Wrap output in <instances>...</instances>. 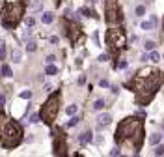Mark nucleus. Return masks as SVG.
Wrapping results in <instances>:
<instances>
[{
	"label": "nucleus",
	"instance_id": "obj_10",
	"mask_svg": "<svg viewBox=\"0 0 164 157\" xmlns=\"http://www.w3.org/2000/svg\"><path fill=\"white\" fill-rule=\"evenodd\" d=\"M110 122H112V116H110V114H101V116L97 118V125H99V127H106Z\"/></svg>",
	"mask_w": 164,
	"mask_h": 157
},
{
	"label": "nucleus",
	"instance_id": "obj_12",
	"mask_svg": "<svg viewBox=\"0 0 164 157\" xmlns=\"http://www.w3.org/2000/svg\"><path fill=\"white\" fill-rule=\"evenodd\" d=\"M155 25H157V17L153 15V17H151L149 21H144V22H142V28H144V30H151V28H153Z\"/></svg>",
	"mask_w": 164,
	"mask_h": 157
},
{
	"label": "nucleus",
	"instance_id": "obj_8",
	"mask_svg": "<svg viewBox=\"0 0 164 157\" xmlns=\"http://www.w3.org/2000/svg\"><path fill=\"white\" fill-rule=\"evenodd\" d=\"M67 37H69V41L71 43H77L78 41V37L82 36V30H80V26H78V22H71V21H67Z\"/></svg>",
	"mask_w": 164,
	"mask_h": 157
},
{
	"label": "nucleus",
	"instance_id": "obj_14",
	"mask_svg": "<svg viewBox=\"0 0 164 157\" xmlns=\"http://www.w3.org/2000/svg\"><path fill=\"white\" fill-rule=\"evenodd\" d=\"M21 58H22V53H21L19 49H15V51H11V60H13L15 64H19V62H21Z\"/></svg>",
	"mask_w": 164,
	"mask_h": 157
},
{
	"label": "nucleus",
	"instance_id": "obj_20",
	"mask_svg": "<svg viewBox=\"0 0 164 157\" xmlns=\"http://www.w3.org/2000/svg\"><path fill=\"white\" fill-rule=\"evenodd\" d=\"M103 107H105V101L103 99H97L95 103H93V108H95V110H101Z\"/></svg>",
	"mask_w": 164,
	"mask_h": 157
},
{
	"label": "nucleus",
	"instance_id": "obj_9",
	"mask_svg": "<svg viewBox=\"0 0 164 157\" xmlns=\"http://www.w3.org/2000/svg\"><path fill=\"white\" fill-rule=\"evenodd\" d=\"M67 144H65V135L60 131V133H56V139H54V153L56 155H65L67 151Z\"/></svg>",
	"mask_w": 164,
	"mask_h": 157
},
{
	"label": "nucleus",
	"instance_id": "obj_37",
	"mask_svg": "<svg viewBox=\"0 0 164 157\" xmlns=\"http://www.w3.org/2000/svg\"><path fill=\"white\" fill-rule=\"evenodd\" d=\"M2 120H4V114H2V110H0V124H2Z\"/></svg>",
	"mask_w": 164,
	"mask_h": 157
},
{
	"label": "nucleus",
	"instance_id": "obj_4",
	"mask_svg": "<svg viewBox=\"0 0 164 157\" xmlns=\"http://www.w3.org/2000/svg\"><path fill=\"white\" fill-rule=\"evenodd\" d=\"M22 140V127L17 124V122H8L2 129V135H0V144H2V148H15L19 146Z\"/></svg>",
	"mask_w": 164,
	"mask_h": 157
},
{
	"label": "nucleus",
	"instance_id": "obj_15",
	"mask_svg": "<svg viewBox=\"0 0 164 157\" xmlns=\"http://www.w3.org/2000/svg\"><path fill=\"white\" fill-rule=\"evenodd\" d=\"M4 58H6V41L0 39V60H4Z\"/></svg>",
	"mask_w": 164,
	"mask_h": 157
},
{
	"label": "nucleus",
	"instance_id": "obj_2",
	"mask_svg": "<svg viewBox=\"0 0 164 157\" xmlns=\"http://www.w3.org/2000/svg\"><path fill=\"white\" fill-rule=\"evenodd\" d=\"M116 142L118 144H132L136 150L142 148L144 142V122L140 118H125L116 129Z\"/></svg>",
	"mask_w": 164,
	"mask_h": 157
},
{
	"label": "nucleus",
	"instance_id": "obj_17",
	"mask_svg": "<svg viewBox=\"0 0 164 157\" xmlns=\"http://www.w3.org/2000/svg\"><path fill=\"white\" fill-rule=\"evenodd\" d=\"M160 139H162V135H151V137H149V144H158L160 142Z\"/></svg>",
	"mask_w": 164,
	"mask_h": 157
},
{
	"label": "nucleus",
	"instance_id": "obj_23",
	"mask_svg": "<svg viewBox=\"0 0 164 157\" xmlns=\"http://www.w3.org/2000/svg\"><path fill=\"white\" fill-rule=\"evenodd\" d=\"M2 75H4V77H11V69H10V65H4V67H2Z\"/></svg>",
	"mask_w": 164,
	"mask_h": 157
},
{
	"label": "nucleus",
	"instance_id": "obj_32",
	"mask_svg": "<svg viewBox=\"0 0 164 157\" xmlns=\"http://www.w3.org/2000/svg\"><path fill=\"white\" fill-rule=\"evenodd\" d=\"M54 60H56V56H52V54H51V56H47V64H52Z\"/></svg>",
	"mask_w": 164,
	"mask_h": 157
},
{
	"label": "nucleus",
	"instance_id": "obj_1",
	"mask_svg": "<svg viewBox=\"0 0 164 157\" xmlns=\"http://www.w3.org/2000/svg\"><path fill=\"white\" fill-rule=\"evenodd\" d=\"M132 86L136 90V103L147 105L160 86V73L157 69H142L132 79Z\"/></svg>",
	"mask_w": 164,
	"mask_h": 157
},
{
	"label": "nucleus",
	"instance_id": "obj_24",
	"mask_svg": "<svg viewBox=\"0 0 164 157\" xmlns=\"http://www.w3.org/2000/svg\"><path fill=\"white\" fill-rule=\"evenodd\" d=\"M21 97L22 99H30L32 97V92H30V90H25V92H21Z\"/></svg>",
	"mask_w": 164,
	"mask_h": 157
},
{
	"label": "nucleus",
	"instance_id": "obj_11",
	"mask_svg": "<svg viewBox=\"0 0 164 157\" xmlns=\"http://www.w3.org/2000/svg\"><path fill=\"white\" fill-rule=\"evenodd\" d=\"M52 21H54V13L52 11H45L41 15V22H43V25H51Z\"/></svg>",
	"mask_w": 164,
	"mask_h": 157
},
{
	"label": "nucleus",
	"instance_id": "obj_28",
	"mask_svg": "<svg viewBox=\"0 0 164 157\" xmlns=\"http://www.w3.org/2000/svg\"><path fill=\"white\" fill-rule=\"evenodd\" d=\"M80 13H82V15H86V17H90V15H91V11H90L88 8H80Z\"/></svg>",
	"mask_w": 164,
	"mask_h": 157
},
{
	"label": "nucleus",
	"instance_id": "obj_27",
	"mask_svg": "<svg viewBox=\"0 0 164 157\" xmlns=\"http://www.w3.org/2000/svg\"><path fill=\"white\" fill-rule=\"evenodd\" d=\"M155 155H164V146H157L155 148Z\"/></svg>",
	"mask_w": 164,
	"mask_h": 157
},
{
	"label": "nucleus",
	"instance_id": "obj_5",
	"mask_svg": "<svg viewBox=\"0 0 164 157\" xmlns=\"http://www.w3.org/2000/svg\"><path fill=\"white\" fill-rule=\"evenodd\" d=\"M58 110H60V94H52L49 99L45 101L39 118H41L45 124H52L54 118L58 116Z\"/></svg>",
	"mask_w": 164,
	"mask_h": 157
},
{
	"label": "nucleus",
	"instance_id": "obj_19",
	"mask_svg": "<svg viewBox=\"0 0 164 157\" xmlns=\"http://www.w3.org/2000/svg\"><path fill=\"white\" fill-rule=\"evenodd\" d=\"M65 112H67V114H69V116H73V114H75V112H77V105H69V107L65 108Z\"/></svg>",
	"mask_w": 164,
	"mask_h": 157
},
{
	"label": "nucleus",
	"instance_id": "obj_36",
	"mask_svg": "<svg viewBox=\"0 0 164 157\" xmlns=\"http://www.w3.org/2000/svg\"><path fill=\"white\" fill-rule=\"evenodd\" d=\"M4 101H6V97H4V96H0V105H2Z\"/></svg>",
	"mask_w": 164,
	"mask_h": 157
},
{
	"label": "nucleus",
	"instance_id": "obj_6",
	"mask_svg": "<svg viewBox=\"0 0 164 157\" xmlns=\"http://www.w3.org/2000/svg\"><path fill=\"white\" fill-rule=\"evenodd\" d=\"M125 41H127V37H125V32L121 28H110L106 32V45H110L116 53L125 45Z\"/></svg>",
	"mask_w": 164,
	"mask_h": 157
},
{
	"label": "nucleus",
	"instance_id": "obj_21",
	"mask_svg": "<svg viewBox=\"0 0 164 157\" xmlns=\"http://www.w3.org/2000/svg\"><path fill=\"white\" fill-rule=\"evenodd\" d=\"M144 47H146V51H153V49L157 47V43H155V41H146Z\"/></svg>",
	"mask_w": 164,
	"mask_h": 157
},
{
	"label": "nucleus",
	"instance_id": "obj_3",
	"mask_svg": "<svg viewBox=\"0 0 164 157\" xmlns=\"http://www.w3.org/2000/svg\"><path fill=\"white\" fill-rule=\"evenodd\" d=\"M22 11H25V2H21V0H15V2H10L2 8V26L11 30L19 25V21L22 17Z\"/></svg>",
	"mask_w": 164,
	"mask_h": 157
},
{
	"label": "nucleus",
	"instance_id": "obj_38",
	"mask_svg": "<svg viewBox=\"0 0 164 157\" xmlns=\"http://www.w3.org/2000/svg\"><path fill=\"white\" fill-rule=\"evenodd\" d=\"M54 2H56V6H58V4H60V2H62V0H54Z\"/></svg>",
	"mask_w": 164,
	"mask_h": 157
},
{
	"label": "nucleus",
	"instance_id": "obj_16",
	"mask_svg": "<svg viewBox=\"0 0 164 157\" xmlns=\"http://www.w3.org/2000/svg\"><path fill=\"white\" fill-rule=\"evenodd\" d=\"M45 73H47V75H56V73H58V69H56V65L49 64V65H47V69H45Z\"/></svg>",
	"mask_w": 164,
	"mask_h": 157
},
{
	"label": "nucleus",
	"instance_id": "obj_25",
	"mask_svg": "<svg viewBox=\"0 0 164 157\" xmlns=\"http://www.w3.org/2000/svg\"><path fill=\"white\" fill-rule=\"evenodd\" d=\"M26 49H28V51H30V53H34V51H36V49H37V45H36V43H34V41H28V45H26Z\"/></svg>",
	"mask_w": 164,
	"mask_h": 157
},
{
	"label": "nucleus",
	"instance_id": "obj_35",
	"mask_svg": "<svg viewBox=\"0 0 164 157\" xmlns=\"http://www.w3.org/2000/svg\"><path fill=\"white\" fill-rule=\"evenodd\" d=\"M120 153H121L120 150H112V151H110V155H120Z\"/></svg>",
	"mask_w": 164,
	"mask_h": 157
},
{
	"label": "nucleus",
	"instance_id": "obj_31",
	"mask_svg": "<svg viewBox=\"0 0 164 157\" xmlns=\"http://www.w3.org/2000/svg\"><path fill=\"white\" fill-rule=\"evenodd\" d=\"M30 122H32V124H37V122H39V116H37V114H32V116H30Z\"/></svg>",
	"mask_w": 164,
	"mask_h": 157
},
{
	"label": "nucleus",
	"instance_id": "obj_33",
	"mask_svg": "<svg viewBox=\"0 0 164 157\" xmlns=\"http://www.w3.org/2000/svg\"><path fill=\"white\" fill-rule=\"evenodd\" d=\"M116 67H121V69H125V67H127V62H120V64H116Z\"/></svg>",
	"mask_w": 164,
	"mask_h": 157
},
{
	"label": "nucleus",
	"instance_id": "obj_13",
	"mask_svg": "<svg viewBox=\"0 0 164 157\" xmlns=\"http://www.w3.org/2000/svg\"><path fill=\"white\" fill-rule=\"evenodd\" d=\"M93 140V135H91V131H86V133H82V137H80V142L82 144H86V142H91Z\"/></svg>",
	"mask_w": 164,
	"mask_h": 157
},
{
	"label": "nucleus",
	"instance_id": "obj_29",
	"mask_svg": "<svg viewBox=\"0 0 164 157\" xmlns=\"http://www.w3.org/2000/svg\"><path fill=\"white\" fill-rule=\"evenodd\" d=\"M34 25H36V21H34L32 17H28V19H26V26H30V28H32Z\"/></svg>",
	"mask_w": 164,
	"mask_h": 157
},
{
	"label": "nucleus",
	"instance_id": "obj_30",
	"mask_svg": "<svg viewBox=\"0 0 164 157\" xmlns=\"http://www.w3.org/2000/svg\"><path fill=\"white\" fill-rule=\"evenodd\" d=\"M32 8L34 10H41V0H36V2L32 4Z\"/></svg>",
	"mask_w": 164,
	"mask_h": 157
},
{
	"label": "nucleus",
	"instance_id": "obj_22",
	"mask_svg": "<svg viewBox=\"0 0 164 157\" xmlns=\"http://www.w3.org/2000/svg\"><path fill=\"white\" fill-rule=\"evenodd\" d=\"M77 124H78V118H77V116L73 114V118H71V120H69V122H67V127H75Z\"/></svg>",
	"mask_w": 164,
	"mask_h": 157
},
{
	"label": "nucleus",
	"instance_id": "obj_34",
	"mask_svg": "<svg viewBox=\"0 0 164 157\" xmlns=\"http://www.w3.org/2000/svg\"><path fill=\"white\" fill-rule=\"evenodd\" d=\"M99 60H101V62H106V60H108V54H101Z\"/></svg>",
	"mask_w": 164,
	"mask_h": 157
},
{
	"label": "nucleus",
	"instance_id": "obj_26",
	"mask_svg": "<svg viewBox=\"0 0 164 157\" xmlns=\"http://www.w3.org/2000/svg\"><path fill=\"white\" fill-rule=\"evenodd\" d=\"M144 13H146V8H144V6H138V8H136V15H138V17H142Z\"/></svg>",
	"mask_w": 164,
	"mask_h": 157
},
{
	"label": "nucleus",
	"instance_id": "obj_7",
	"mask_svg": "<svg viewBox=\"0 0 164 157\" xmlns=\"http://www.w3.org/2000/svg\"><path fill=\"white\" fill-rule=\"evenodd\" d=\"M106 22L110 25H120L121 22V11L118 6V0H106Z\"/></svg>",
	"mask_w": 164,
	"mask_h": 157
},
{
	"label": "nucleus",
	"instance_id": "obj_18",
	"mask_svg": "<svg viewBox=\"0 0 164 157\" xmlns=\"http://www.w3.org/2000/svg\"><path fill=\"white\" fill-rule=\"evenodd\" d=\"M147 60H151V62H158V60H160V54H158V53H155V51H153V53H151V54H149V56H147Z\"/></svg>",
	"mask_w": 164,
	"mask_h": 157
}]
</instances>
